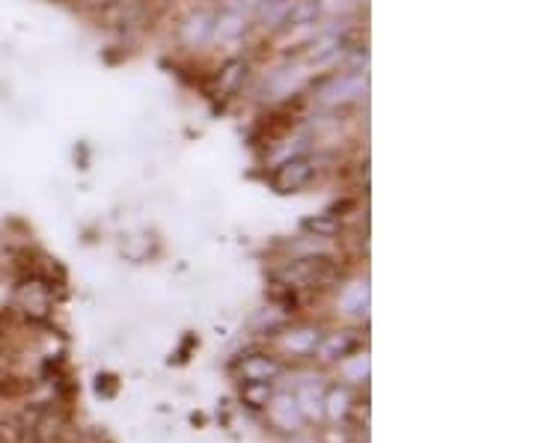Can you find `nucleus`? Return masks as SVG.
I'll list each match as a JSON object with an SVG mask.
<instances>
[{
  "mask_svg": "<svg viewBox=\"0 0 535 443\" xmlns=\"http://www.w3.org/2000/svg\"><path fill=\"white\" fill-rule=\"evenodd\" d=\"M360 96H366V72H351V75H342V78H333L330 84H324L319 102L324 108H345V105L357 102Z\"/></svg>",
  "mask_w": 535,
  "mask_h": 443,
  "instance_id": "1",
  "label": "nucleus"
},
{
  "mask_svg": "<svg viewBox=\"0 0 535 443\" xmlns=\"http://www.w3.org/2000/svg\"><path fill=\"white\" fill-rule=\"evenodd\" d=\"M333 274H336L333 265L319 256V259H301V262L289 265L286 274H283V280H286L289 289H316V286L330 283Z\"/></svg>",
  "mask_w": 535,
  "mask_h": 443,
  "instance_id": "2",
  "label": "nucleus"
},
{
  "mask_svg": "<svg viewBox=\"0 0 535 443\" xmlns=\"http://www.w3.org/2000/svg\"><path fill=\"white\" fill-rule=\"evenodd\" d=\"M316 176V167L310 158H289L277 167L274 173V188L280 194H292V191H301L310 185V179Z\"/></svg>",
  "mask_w": 535,
  "mask_h": 443,
  "instance_id": "3",
  "label": "nucleus"
},
{
  "mask_svg": "<svg viewBox=\"0 0 535 443\" xmlns=\"http://www.w3.org/2000/svg\"><path fill=\"white\" fill-rule=\"evenodd\" d=\"M212 33L214 18L209 12H197V15H191L188 24H185V42H188V45H203Z\"/></svg>",
  "mask_w": 535,
  "mask_h": 443,
  "instance_id": "4",
  "label": "nucleus"
},
{
  "mask_svg": "<svg viewBox=\"0 0 535 443\" xmlns=\"http://www.w3.org/2000/svg\"><path fill=\"white\" fill-rule=\"evenodd\" d=\"M214 30H217L223 39H235V36H241V33L247 30V18H244L241 12H223V15L217 18Z\"/></svg>",
  "mask_w": 535,
  "mask_h": 443,
  "instance_id": "5",
  "label": "nucleus"
},
{
  "mask_svg": "<svg viewBox=\"0 0 535 443\" xmlns=\"http://www.w3.org/2000/svg\"><path fill=\"white\" fill-rule=\"evenodd\" d=\"M357 345V339H351L348 333H333V336H327V342H324V354H327V360H336V357H342L345 351H351Z\"/></svg>",
  "mask_w": 535,
  "mask_h": 443,
  "instance_id": "6",
  "label": "nucleus"
},
{
  "mask_svg": "<svg viewBox=\"0 0 535 443\" xmlns=\"http://www.w3.org/2000/svg\"><path fill=\"white\" fill-rule=\"evenodd\" d=\"M304 226H307L310 232H316V238H330V235H336V232H339V221H336L333 215L310 218Z\"/></svg>",
  "mask_w": 535,
  "mask_h": 443,
  "instance_id": "7",
  "label": "nucleus"
},
{
  "mask_svg": "<svg viewBox=\"0 0 535 443\" xmlns=\"http://www.w3.org/2000/svg\"><path fill=\"white\" fill-rule=\"evenodd\" d=\"M244 72H247V66H244L241 60L229 63V66L223 69V90H235V84L244 78Z\"/></svg>",
  "mask_w": 535,
  "mask_h": 443,
  "instance_id": "8",
  "label": "nucleus"
}]
</instances>
